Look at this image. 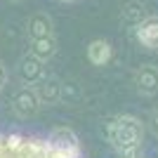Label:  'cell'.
I'll list each match as a JSON object with an SVG mask.
<instances>
[{"label":"cell","mask_w":158,"mask_h":158,"mask_svg":"<svg viewBox=\"0 0 158 158\" xmlns=\"http://www.w3.org/2000/svg\"><path fill=\"white\" fill-rule=\"evenodd\" d=\"M106 139L120 158H137L144 142V123L135 116H116L106 125Z\"/></svg>","instance_id":"obj_1"},{"label":"cell","mask_w":158,"mask_h":158,"mask_svg":"<svg viewBox=\"0 0 158 158\" xmlns=\"http://www.w3.org/2000/svg\"><path fill=\"white\" fill-rule=\"evenodd\" d=\"M0 158H64L47 139L24 135H0Z\"/></svg>","instance_id":"obj_2"},{"label":"cell","mask_w":158,"mask_h":158,"mask_svg":"<svg viewBox=\"0 0 158 158\" xmlns=\"http://www.w3.org/2000/svg\"><path fill=\"white\" fill-rule=\"evenodd\" d=\"M47 144L52 146L54 151H59L64 158H83V151H80V139L78 135L66 125L54 127L47 137Z\"/></svg>","instance_id":"obj_3"},{"label":"cell","mask_w":158,"mask_h":158,"mask_svg":"<svg viewBox=\"0 0 158 158\" xmlns=\"http://www.w3.org/2000/svg\"><path fill=\"white\" fill-rule=\"evenodd\" d=\"M12 109H14V113H17L19 118H31V116L38 113L40 102H38V97H35L33 85H21V87L14 90V94H12Z\"/></svg>","instance_id":"obj_4"},{"label":"cell","mask_w":158,"mask_h":158,"mask_svg":"<svg viewBox=\"0 0 158 158\" xmlns=\"http://www.w3.org/2000/svg\"><path fill=\"white\" fill-rule=\"evenodd\" d=\"M33 90H35V97H38L40 106H43V104L52 106V104H57V102L64 97V85H61L54 76H47V73L33 85Z\"/></svg>","instance_id":"obj_5"},{"label":"cell","mask_w":158,"mask_h":158,"mask_svg":"<svg viewBox=\"0 0 158 158\" xmlns=\"http://www.w3.org/2000/svg\"><path fill=\"white\" fill-rule=\"evenodd\" d=\"M135 87L139 94L153 97L158 94V66L156 64H144L135 71Z\"/></svg>","instance_id":"obj_6"},{"label":"cell","mask_w":158,"mask_h":158,"mask_svg":"<svg viewBox=\"0 0 158 158\" xmlns=\"http://www.w3.org/2000/svg\"><path fill=\"white\" fill-rule=\"evenodd\" d=\"M135 38L144 50H158V17H144L135 26Z\"/></svg>","instance_id":"obj_7"},{"label":"cell","mask_w":158,"mask_h":158,"mask_svg":"<svg viewBox=\"0 0 158 158\" xmlns=\"http://www.w3.org/2000/svg\"><path fill=\"white\" fill-rule=\"evenodd\" d=\"M17 73H19V80L24 85H35L43 76H45V61H40L38 57L26 54L21 57L19 64H17Z\"/></svg>","instance_id":"obj_8"},{"label":"cell","mask_w":158,"mask_h":158,"mask_svg":"<svg viewBox=\"0 0 158 158\" xmlns=\"http://www.w3.org/2000/svg\"><path fill=\"white\" fill-rule=\"evenodd\" d=\"M28 54L38 57L40 61H50L57 54V38L52 35H43V38H31L28 40Z\"/></svg>","instance_id":"obj_9"},{"label":"cell","mask_w":158,"mask_h":158,"mask_svg":"<svg viewBox=\"0 0 158 158\" xmlns=\"http://www.w3.org/2000/svg\"><path fill=\"white\" fill-rule=\"evenodd\" d=\"M111 57H113V47H111V43H109V40L97 38V40H92V43L87 45V59L92 61L94 66L109 64V61H111Z\"/></svg>","instance_id":"obj_10"},{"label":"cell","mask_w":158,"mask_h":158,"mask_svg":"<svg viewBox=\"0 0 158 158\" xmlns=\"http://www.w3.org/2000/svg\"><path fill=\"white\" fill-rule=\"evenodd\" d=\"M52 19L47 17V14L38 12V14H33L31 19H28L26 24V33H28V40L31 38H43V35H52Z\"/></svg>","instance_id":"obj_11"},{"label":"cell","mask_w":158,"mask_h":158,"mask_svg":"<svg viewBox=\"0 0 158 158\" xmlns=\"http://www.w3.org/2000/svg\"><path fill=\"white\" fill-rule=\"evenodd\" d=\"M144 19V7H142V2H137V0H132L130 5L123 10V21H125L127 26H137L139 21Z\"/></svg>","instance_id":"obj_12"},{"label":"cell","mask_w":158,"mask_h":158,"mask_svg":"<svg viewBox=\"0 0 158 158\" xmlns=\"http://www.w3.org/2000/svg\"><path fill=\"white\" fill-rule=\"evenodd\" d=\"M146 125H149V130H151L153 137H158V106L151 111V116H149V120H146Z\"/></svg>","instance_id":"obj_13"},{"label":"cell","mask_w":158,"mask_h":158,"mask_svg":"<svg viewBox=\"0 0 158 158\" xmlns=\"http://www.w3.org/2000/svg\"><path fill=\"white\" fill-rule=\"evenodd\" d=\"M5 83H7V69H5V64L0 61V90L5 87Z\"/></svg>","instance_id":"obj_14"},{"label":"cell","mask_w":158,"mask_h":158,"mask_svg":"<svg viewBox=\"0 0 158 158\" xmlns=\"http://www.w3.org/2000/svg\"><path fill=\"white\" fill-rule=\"evenodd\" d=\"M61 2H73V0H61Z\"/></svg>","instance_id":"obj_15"},{"label":"cell","mask_w":158,"mask_h":158,"mask_svg":"<svg viewBox=\"0 0 158 158\" xmlns=\"http://www.w3.org/2000/svg\"><path fill=\"white\" fill-rule=\"evenodd\" d=\"M137 158H142V156H137Z\"/></svg>","instance_id":"obj_16"}]
</instances>
